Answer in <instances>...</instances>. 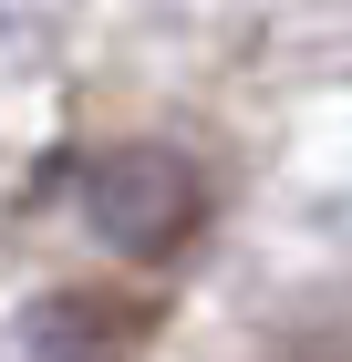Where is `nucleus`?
<instances>
[{
	"label": "nucleus",
	"instance_id": "1",
	"mask_svg": "<svg viewBox=\"0 0 352 362\" xmlns=\"http://www.w3.org/2000/svg\"><path fill=\"white\" fill-rule=\"evenodd\" d=\"M83 228H93L114 259L156 269V259H176L197 228H208V176H197L176 145L125 135V145H104V156L83 166Z\"/></svg>",
	"mask_w": 352,
	"mask_h": 362
}]
</instances>
